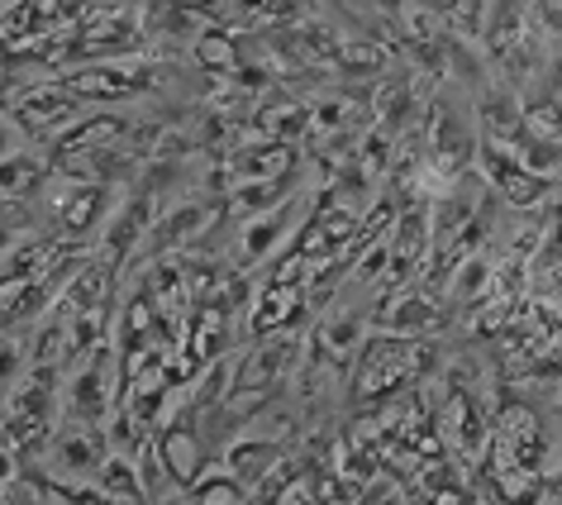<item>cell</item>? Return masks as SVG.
<instances>
[{"instance_id":"obj_1","label":"cell","mask_w":562,"mask_h":505,"mask_svg":"<svg viewBox=\"0 0 562 505\" xmlns=\"http://www.w3.org/2000/svg\"><path fill=\"white\" fill-rule=\"evenodd\" d=\"M58 458H63V468L72 472V476H87V472L101 468V448H95L81 429L63 434V439H58Z\"/></svg>"},{"instance_id":"obj_2","label":"cell","mask_w":562,"mask_h":505,"mask_svg":"<svg viewBox=\"0 0 562 505\" xmlns=\"http://www.w3.org/2000/svg\"><path fill=\"white\" fill-rule=\"evenodd\" d=\"M167 448H172V472L177 476H191L195 472V444L191 439L181 444V434H172V444H167Z\"/></svg>"},{"instance_id":"obj_3","label":"cell","mask_w":562,"mask_h":505,"mask_svg":"<svg viewBox=\"0 0 562 505\" xmlns=\"http://www.w3.org/2000/svg\"><path fill=\"white\" fill-rule=\"evenodd\" d=\"M5 148H10V130L0 124V158H5Z\"/></svg>"}]
</instances>
